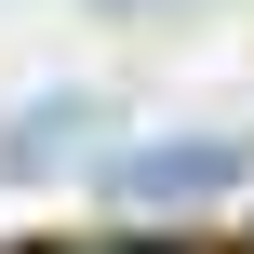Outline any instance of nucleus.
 Segmentation results:
<instances>
[{
    "label": "nucleus",
    "mask_w": 254,
    "mask_h": 254,
    "mask_svg": "<svg viewBox=\"0 0 254 254\" xmlns=\"http://www.w3.org/2000/svg\"><path fill=\"white\" fill-rule=\"evenodd\" d=\"M107 254H147V241H107Z\"/></svg>",
    "instance_id": "20e7f679"
},
{
    "label": "nucleus",
    "mask_w": 254,
    "mask_h": 254,
    "mask_svg": "<svg viewBox=\"0 0 254 254\" xmlns=\"http://www.w3.org/2000/svg\"><path fill=\"white\" fill-rule=\"evenodd\" d=\"M94 134H107V107H94L80 80H67V94H27V107L0 121V174H13V188H40V174H54V161H80Z\"/></svg>",
    "instance_id": "f03ea898"
},
{
    "label": "nucleus",
    "mask_w": 254,
    "mask_h": 254,
    "mask_svg": "<svg viewBox=\"0 0 254 254\" xmlns=\"http://www.w3.org/2000/svg\"><path fill=\"white\" fill-rule=\"evenodd\" d=\"M94 13H188V0H94Z\"/></svg>",
    "instance_id": "7ed1b4c3"
},
{
    "label": "nucleus",
    "mask_w": 254,
    "mask_h": 254,
    "mask_svg": "<svg viewBox=\"0 0 254 254\" xmlns=\"http://www.w3.org/2000/svg\"><path fill=\"white\" fill-rule=\"evenodd\" d=\"M94 188H107L121 214H214V201L254 188V134H147V147H121Z\"/></svg>",
    "instance_id": "f257e3e1"
}]
</instances>
